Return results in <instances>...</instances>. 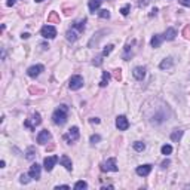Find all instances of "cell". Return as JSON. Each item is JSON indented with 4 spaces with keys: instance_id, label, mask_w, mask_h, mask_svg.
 <instances>
[{
    "instance_id": "cell-7",
    "label": "cell",
    "mask_w": 190,
    "mask_h": 190,
    "mask_svg": "<svg viewBox=\"0 0 190 190\" xmlns=\"http://www.w3.org/2000/svg\"><path fill=\"white\" fill-rule=\"evenodd\" d=\"M40 34L45 39H53L57 36V30H55V27H52V25H45V27H42Z\"/></svg>"
},
{
    "instance_id": "cell-33",
    "label": "cell",
    "mask_w": 190,
    "mask_h": 190,
    "mask_svg": "<svg viewBox=\"0 0 190 190\" xmlns=\"http://www.w3.org/2000/svg\"><path fill=\"white\" fill-rule=\"evenodd\" d=\"M30 175H25V174H21V177H19V183L21 184H28L30 183Z\"/></svg>"
},
{
    "instance_id": "cell-8",
    "label": "cell",
    "mask_w": 190,
    "mask_h": 190,
    "mask_svg": "<svg viewBox=\"0 0 190 190\" xmlns=\"http://www.w3.org/2000/svg\"><path fill=\"white\" fill-rule=\"evenodd\" d=\"M58 160H60L58 156H49V158H45V160H43V168H45L48 172H51Z\"/></svg>"
},
{
    "instance_id": "cell-15",
    "label": "cell",
    "mask_w": 190,
    "mask_h": 190,
    "mask_svg": "<svg viewBox=\"0 0 190 190\" xmlns=\"http://www.w3.org/2000/svg\"><path fill=\"white\" fill-rule=\"evenodd\" d=\"M132 74H134V77H135L137 80H143V79L146 77V69L144 67H141V65H138V67L134 69Z\"/></svg>"
},
{
    "instance_id": "cell-6",
    "label": "cell",
    "mask_w": 190,
    "mask_h": 190,
    "mask_svg": "<svg viewBox=\"0 0 190 190\" xmlns=\"http://www.w3.org/2000/svg\"><path fill=\"white\" fill-rule=\"evenodd\" d=\"M69 86L71 91H77V89H80L82 86H83V77L79 76V74H76V76H71V79H70L69 82Z\"/></svg>"
},
{
    "instance_id": "cell-27",
    "label": "cell",
    "mask_w": 190,
    "mask_h": 190,
    "mask_svg": "<svg viewBox=\"0 0 190 190\" xmlns=\"http://www.w3.org/2000/svg\"><path fill=\"white\" fill-rule=\"evenodd\" d=\"M28 160H33L36 158V150H34V147H28L27 149V156H25Z\"/></svg>"
},
{
    "instance_id": "cell-23",
    "label": "cell",
    "mask_w": 190,
    "mask_h": 190,
    "mask_svg": "<svg viewBox=\"0 0 190 190\" xmlns=\"http://www.w3.org/2000/svg\"><path fill=\"white\" fill-rule=\"evenodd\" d=\"M108 80H110V73L108 71H103V76H101V80H99V86L106 88L108 85Z\"/></svg>"
},
{
    "instance_id": "cell-38",
    "label": "cell",
    "mask_w": 190,
    "mask_h": 190,
    "mask_svg": "<svg viewBox=\"0 0 190 190\" xmlns=\"http://www.w3.org/2000/svg\"><path fill=\"white\" fill-rule=\"evenodd\" d=\"M101 58H103V55H99V57H97V58H94L92 64H94V65H97V67H99V65L103 64V60H101Z\"/></svg>"
},
{
    "instance_id": "cell-24",
    "label": "cell",
    "mask_w": 190,
    "mask_h": 190,
    "mask_svg": "<svg viewBox=\"0 0 190 190\" xmlns=\"http://www.w3.org/2000/svg\"><path fill=\"white\" fill-rule=\"evenodd\" d=\"M48 24H60V15L57 12H51L48 15Z\"/></svg>"
},
{
    "instance_id": "cell-2",
    "label": "cell",
    "mask_w": 190,
    "mask_h": 190,
    "mask_svg": "<svg viewBox=\"0 0 190 190\" xmlns=\"http://www.w3.org/2000/svg\"><path fill=\"white\" fill-rule=\"evenodd\" d=\"M67 114H69V107L65 104H61L52 114V122L55 125H64L67 122Z\"/></svg>"
},
{
    "instance_id": "cell-20",
    "label": "cell",
    "mask_w": 190,
    "mask_h": 190,
    "mask_svg": "<svg viewBox=\"0 0 190 190\" xmlns=\"http://www.w3.org/2000/svg\"><path fill=\"white\" fill-rule=\"evenodd\" d=\"M172 65H174V60H172V58H165V60L159 64V69L160 70H167V69H171Z\"/></svg>"
},
{
    "instance_id": "cell-35",
    "label": "cell",
    "mask_w": 190,
    "mask_h": 190,
    "mask_svg": "<svg viewBox=\"0 0 190 190\" xmlns=\"http://www.w3.org/2000/svg\"><path fill=\"white\" fill-rule=\"evenodd\" d=\"M183 36H184V39L190 40V25H186V27L183 28Z\"/></svg>"
},
{
    "instance_id": "cell-21",
    "label": "cell",
    "mask_w": 190,
    "mask_h": 190,
    "mask_svg": "<svg viewBox=\"0 0 190 190\" xmlns=\"http://www.w3.org/2000/svg\"><path fill=\"white\" fill-rule=\"evenodd\" d=\"M175 36H177V31H175V28L169 27V28H167V31H165L163 39H165V40H174Z\"/></svg>"
},
{
    "instance_id": "cell-39",
    "label": "cell",
    "mask_w": 190,
    "mask_h": 190,
    "mask_svg": "<svg viewBox=\"0 0 190 190\" xmlns=\"http://www.w3.org/2000/svg\"><path fill=\"white\" fill-rule=\"evenodd\" d=\"M30 94H43V89H39V88L30 86Z\"/></svg>"
},
{
    "instance_id": "cell-12",
    "label": "cell",
    "mask_w": 190,
    "mask_h": 190,
    "mask_svg": "<svg viewBox=\"0 0 190 190\" xmlns=\"http://www.w3.org/2000/svg\"><path fill=\"white\" fill-rule=\"evenodd\" d=\"M51 140V132L48 129H43V131H40V134L37 135V143L39 144H46L48 141Z\"/></svg>"
},
{
    "instance_id": "cell-40",
    "label": "cell",
    "mask_w": 190,
    "mask_h": 190,
    "mask_svg": "<svg viewBox=\"0 0 190 190\" xmlns=\"http://www.w3.org/2000/svg\"><path fill=\"white\" fill-rule=\"evenodd\" d=\"M178 3L181 6H186V8H190V0H178Z\"/></svg>"
},
{
    "instance_id": "cell-31",
    "label": "cell",
    "mask_w": 190,
    "mask_h": 190,
    "mask_svg": "<svg viewBox=\"0 0 190 190\" xmlns=\"http://www.w3.org/2000/svg\"><path fill=\"white\" fill-rule=\"evenodd\" d=\"M99 18H103V19H108L110 18V11H107V9H103V11H99L98 12Z\"/></svg>"
},
{
    "instance_id": "cell-34",
    "label": "cell",
    "mask_w": 190,
    "mask_h": 190,
    "mask_svg": "<svg viewBox=\"0 0 190 190\" xmlns=\"http://www.w3.org/2000/svg\"><path fill=\"white\" fill-rule=\"evenodd\" d=\"M113 48H114L113 45H107L106 48H104V51H103V53H101V55H103V57H107V55H110V52L113 51Z\"/></svg>"
},
{
    "instance_id": "cell-19",
    "label": "cell",
    "mask_w": 190,
    "mask_h": 190,
    "mask_svg": "<svg viewBox=\"0 0 190 190\" xmlns=\"http://www.w3.org/2000/svg\"><path fill=\"white\" fill-rule=\"evenodd\" d=\"M101 3H103V0H89V3H88V6H89V11L95 14V11H98V9H99Z\"/></svg>"
},
{
    "instance_id": "cell-41",
    "label": "cell",
    "mask_w": 190,
    "mask_h": 190,
    "mask_svg": "<svg viewBox=\"0 0 190 190\" xmlns=\"http://www.w3.org/2000/svg\"><path fill=\"white\" fill-rule=\"evenodd\" d=\"M149 2H150V0H140V2H138V6L144 8V6H147V5H149Z\"/></svg>"
},
{
    "instance_id": "cell-25",
    "label": "cell",
    "mask_w": 190,
    "mask_h": 190,
    "mask_svg": "<svg viewBox=\"0 0 190 190\" xmlns=\"http://www.w3.org/2000/svg\"><path fill=\"white\" fill-rule=\"evenodd\" d=\"M183 137V131L181 129H174L171 132V140L174 141V143H178Z\"/></svg>"
},
{
    "instance_id": "cell-17",
    "label": "cell",
    "mask_w": 190,
    "mask_h": 190,
    "mask_svg": "<svg viewBox=\"0 0 190 190\" xmlns=\"http://www.w3.org/2000/svg\"><path fill=\"white\" fill-rule=\"evenodd\" d=\"M104 33H107L106 30H101V31H98V33H97V34H94V37L91 39V40H89V43H88V46H89V48H94V46H97V43H98V40L101 37H103V36H101V34H104Z\"/></svg>"
},
{
    "instance_id": "cell-45",
    "label": "cell",
    "mask_w": 190,
    "mask_h": 190,
    "mask_svg": "<svg viewBox=\"0 0 190 190\" xmlns=\"http://www.w3.org/2000/svg\"><path fill=\"white\" fill-rule=\"evenodd\" d=\"M89 122L91 123H99V119L98 117H92V119H89Z\"/></svg>"
},
{
    "instance_id": "cell-28",
    "label": "cell",
    "mask_w": 190,
    "mask_h": 190,
    "mask_svg": "<svg viewBox=\"0 0 190 190\" xmlns=\"http://www.w3.org/2000/svg\"><path fill=\"white\" fill-rule=\"evenodd\" d=\"M160 152H162V154H171L172 153V146H169V144H165V146H162V149H160Z\"/></svg>"
},
{
    "instance_id": "cell-32",
    "label": "cell",
    "mask_w": 190,
    "mask_h": 190,
    "mask_svg": "<svg viewBox=\"0 0 190 190\" xmlns=\"http://www.w3.org/2000/svg\"><path fill=\"white\" fill-rule=\"evenodd\" d=\"M113 77L117 80V82H120L122 80V70L120 69H114L113 70Z\"/></svg>"
},
{
    "instance_id": "cell-10",
    "label": "cell",
    "mask_w": 190,
    "mask_h": 190,
    "mask_svg": "<svg viewBox=\"0 0 190 190\" xmlns=\"http://www.w3.org/2000/svg\"><path fill=\"white\" fill-rule=\"evenodd\" d=\"M43 70H45V67H43L42 64H36V65H31L30 69L27 70V74L30 77H36V76H39Z\"/></svg>"
},
{
    "instance_id": "cell-47",
    "label": "cell",
    "mask_w": 190,
    "mask_h": 190,
    "mask_svg": "<svg viewBox=\"0 0 190 190\" xmlns=\"http://www.w3.org/2000/svg\"><path fill=\"white\" fill-rule=\"evenodd\" d=\"M21 37H23V39H28V37H30V33H23V34H21Z\"/></svg>"
},
{
    "instance_id": "cell-48",
    "label": "cell",
    "mask_w": 190,
    "mask_h": 190,
    "mask_svg": "<svg viewBox=\"0 0 190 190\" xmlns=\"http://www.w3.org/2000/svg\"><path fill=\"white\" fill-rule=\"evenodd\" d=\"M156 12H158V9H153V11H152V14H150V15H156Z\"/></svg>"
},
{
    "instance_id": "cell-1",
    "label": "cell",
    "mask_w": 190,
    "mask_h": 190,
    "mask_svg": "<svg viewBox=\"0 0 190 190\" xmlns=\"http://www.w3.org/2000/svg\"><path fill=\"white\" fill-rule=\"evenodd\" d=\"M143 114L149 120V123L160 125L171 117V110L167 103H163L160 98H150L143 106Z\"/></svg>"
},
{
    "instance_id": "cell-16",
    "label": "cell",
    "mask_w": 190,
    "mask_h": 190,
    "mask_svg": "<svg viewBox=\"0 0 190 190\" xmlns=\"http://www.w3.org/2000/svg\"><path fill=\"white\" fill-rule=\"evenodd\" d=\"M60 162L67 171H71V169H73V163H71V160H70V158L67 156V154H62V156L60 158Z\"/></svg>"
},
{
    "instance_id": "cell-42",
    "label": "cell",
    "mask_w": 190,
    "mask_h": 190,
    "mask_svg": "<svg viewBox=\"0 0 190 190\" xmlns=\"http://www.w3.org/2000/svg\"><path fill=\"white\" fill-rule=\"evenodd\" d=\"M169 163H171V162H169V160H163V162H162V163H160V168H163V169H165V168H168V165H169Z\"/></svg>"
},
{
    "instance_id": "cell-13",
    "label": "cell",
    "mask_w": 190,
    "mask_h": 190,
    "mask_svg": "<svg viewBox=\"0 0 190 190\" xmlns=\"http://www.w3.org/2000/svg\"><path fill=\"white\" fill-rule=\"evenodd\" d=\"M135 172H137L140 177H147V175L152 172V165H141V167H137V169H135Z\"/></svg>"
},
{
    "instance_id": "cell-14",
    "label": "cell",
    "mask_w": 190,
    "mask_h": 190,
    "mask_svg": "<svg viewBox=\"0 0 190 190\" xmlns=\"http://www.w3.org/2000/svg\"><path fill=\"white\" fill-rule=\"evenodd\" d=\"M80 34H82V33H79L77 30H74V28L71 27V28L65 33V37H67V40H69V42H76L77 39L80 37Z\"/></svg>"
},
{
    "instance_id": "cell-11",
    "label": "cell",
    "mask_w": 190,
    "mask_h": 190,
    "mask_svg": "<svg viewBox=\"0 0 190 190\" xmlns=\"http://www.w3.org/2000/svg\"><path fill=\"white\" fill-rule=\"evenodd\" d=\"M40 171H42V167L37 165V163H33L30 167V171H28V175L34 180H39L40 178Z\"/></svg>"
},
{
    "instance_id": "cell-29",
    "label": "cell",
    "mask_w": 190,
    "mask_h": 190,
    "mask_svg": "<svg viewBox=\"0 0 190 190\" xmlns=\"http://www.w3.org/2000/svg\"><path fill=\"white\" fill-rule=\"evenodd\" d=\"M144 149H146L144 143H141V141H135V143H134V150H137V152H143Z\"/></svg>"
},
{
    "instance_id": "cell-36",
    "label": "cell",
    "mask_w": 190,
    "mask_h": 190,
    "mask_svg": "<svg viewBox=\"0 0 190 190\" xmlns=\"http://www.w3.org/2000/svg\"><path fill=\"white\" fill-rule=\"evenodd\" d=\"M129 11H131V5H125V6L120 9V14L123 16H126L128 14H129Z\"/></svg>"
},
{
    "instance_id": "cell-43",
    "label": "cell",
    "mask_w": 190,
    "mask_h": 190,
    "mask_svg": "<svg viewBox=\"0 0 190 190\" xmlns=\"http://www.w3.org/2000/svg\"><path fill=\"white\" fill-rule=\"evenodd\" d=\"M71 12H73V8H71V9H69V8L64 9V14H65V16H70V15H71Z\"/></svg>"
},
{
    "instance_id": "cell-44",
    "label": "cell",
    "mask_w": 190,
    "mask_h": 190,
    "mask_svg": "<svg viewBox=\"0 0 190 190\" xmlns=\"http://www.w3.org/2000/svg\"><path fill=\"white\" fill-rule=\"evenodd\" d=\"M60 189H70V186H67V184H61V186H57V187H55V190H60Z\"/></svg>"
},
{
    "instance_id": "cell-22",
    "label": "cell",
    "mask_w": 190,
    "mask_h": 190,
    "mask_svg": "<svg viewBox=\"0 0 190 190\" xmlns=\"http://www.w3.org/2000/svg\"><path fill=\"white\" fill-rule=\"evenodd\" d=\"M85 24H86V19H79V21H76V23L73 24V28L77 30L79 33H83L85 31Z\"/></svg>"
},
{
    "instance_id": "cell-5",
    "label": "cell",
    "mask_w": 190,
    "mask_h": 190,
    "mask_svg": "<svg viewBox=\"0 0 190 190\" xmlns=\"http://www.w3.org/2000/svg\"><path fill=\"white\" fill-rule=\"evenodd\" d=\"M79 137H80V134H79V128H77V126H73V128H70L69 132L64 135V140L67 141V144H71V143L77 141Z\"/></svg>"
},
{
    "instance_id": "cell-4",
    "label": "cell",
    "mask_w": 190,
    "mask_h": 190,
    "mask_svg": "<svg viewBox=\"0 0 190 190\" xmlns=\"http://www.w3.org/2000/svg\"><path fill=\"white\" fill-rule=\"evenodd\" d=\"M101 167V171H104V172H108V171H112V172H117L119 171V168L116 165V159L114 158H110V159H107L104 163H101L99 165Z\"/></svg>"
},
{
    "instance_id": "cell-30",
    "label": "cell",
    "mask_w": 190,
    "mask_h": 190,
    "mask_svg": "<svg viewBox=\"0 0 190 190\" xmlns=\"http://www.w3.org/2000/svg\"><path fill=\"white\" fill-rule=\"evenodd\" d=\"M86 187H88V183L83 181V180H82V181H77L76 184H74V189L76 190H82V189H86Z\"/></svg>"
},
{
    "instance_id": "cell-3",
    "label": "cell",
    "mask_w": 190,
    "mask_h": 190,
    "mask_svg": "<svg viewBox=\"0 0 190 190\" xmlns=\"http://www.w3.org/2000/svg\"><path fill=\"white\" fill-rule=\"evenodd\" d=\"M40 123H42V117H40V114L36 112L30 119H25V120H24V126H27L30 131H34L36 126H39Z\"/></svg>"
},
{
    "instance_id": "cell-26",
    "label": "cell",
    "mask_w": 190,
    "mask_h": 190,
    "mask_svg": "<svg viewBox=\"0 0 190 190\" xmlns=\"http://www.w3.org/2000/svg\"><path fill=\"white\" fill-rule=\"evenodd\" d=\"M134 43H135V40H134L132 43H128V45L125 46V52H123V60L125 61H128L131 57H132V52H131V49H132V48H131V46L134 45Z\"/></svg>"
},
{
    "instance_id": "cell-49",
    "label": "cell",
    "mask_w": 190,
    "mask_h": 190,
    "mask_svg": "<svg viewBox=\"0 0 190 190\" xmlns=\"http://www.w3.org/2000/svg\"><path fill=\"white\" fill-rule=\"evenodd\" d=\"M34 2H37V3H40V2H43V0H34Z\"/></svg>"
},
{
    "instance_id": "cell-18",
    "label": "cell",
    "mask_w": 190,
    "mask_h": 190,
    "mask_svg": "<svg viewBox=\"0 0 190 190\" xmlns=\"http://www.w3.org/2000/svg\"><path fill=\"white\" fill-rule=\"evenodd\" d=\"M162 42H163V34H154L152 37L150 45H152V48H159Z\"/></svg>"
},
{
    "instance_id": "cell-9",
    "label": "cell",
    "mask_w": 190,
    "mask_h": 190,
    "mask_svg": "<svg viewBox=\"0 0 190 190\" xmlns=\"http://www.w3.org/2000/svg\"><path fill=\"white\" fill-rule=\"evenodd\" d=\"M116 128L119 131H126L129 128V122L125 116H117L116 117Z\"/></svg>"
},
{
    "instance_id": "cell-46",
    "label": "cell",
    "mask_w": 190,
    "mask_h": 190,
    "mask_svg": "<svg viewBox=\"0 0 190 190\" xmlns=\"http://www.w3.org/2000/svg\"><path fill=\"white\" fill-rule=\"evenodd\" d=\"M6 5L8 6H14L15 5V0H6Z\"/></svg>"
},
{
    "instance_id": "cell-37",
    "label": "cell",
    "mask_w": 190,
    "mask_h": 190,
    "mask_svg": "<svg viewBox=\"0 0 190 190\" xmlns=\"http://www.w3.org/2000/svg\"><path fill=\"white\" fill-rule=\"evenodd\" d=\"M89 141H91L92 144H97V143H99V141H101V137H99L98 134H95V135H91Z\"/></svg>"
}]
</instances>
